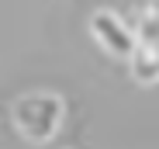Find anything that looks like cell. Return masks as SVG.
<instances>
[{
    "instance_id": "obj_1",
    "label": "cell",
    "mask_w": 159,
    "mask_h": 149,
    "mask_svg": "<svg viewBox=\"0 0 159 149\" xmlns=\"http://www.w3.org/2000/svg\"><path fill=\"white\" fill-rule=\"evenodd\" d=\"M14 121H17V128L42 142L48 135H56L59 128V121H62V101L56 94H31V97H21L17 108H14Z\"/></svg>"
},
{
    "instance_id": "obj_2",
    "label": "cell",
    "mask_w": 159,
    "mask_h": 149,
    "mask_svg": "<svg viewBox=\"0 0 159 149\" xmlns=\"http://www.w3.org/2000/svg\"><path fill=\"white\" fill-rule=\"evenodd\" d=\"M90 31L111 56H131V49H135V35H131L111 11H97L90 17Z\"/></svg>"
},
{
    "instance_id": "obj_3",
    "label": "cell",
    "mask_w": 159,
    "mask_h": 149,
    "mask_svg": "<svg viewBox=\"0 0 159 149\" xmlns=\"http://www.w3.org/2000/svg\"><path fill=\"white\" fill-rule=\"evenodd\" d=\"M131 73H135V80L142 83H152L159 80V45H142L135 42V49H131Z\"/></svg>"
},
{
    "instance_id": "obj_4",
    "label": "cell",
    "mask_w": 159,
    "mask_h": 149,
    "mask_svg": "<svg viewBox=\"0 0 159 149\" xmlns=\"http://www.w3.org/2000/svg\"><path fill=\"white\" fill-rule=\"evenodd\" d=\"M135 42H142V45H159V11H156V14L149 11V14L142 17V35H139Z\"/></svg>"
}]
</instances>
